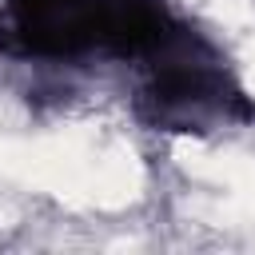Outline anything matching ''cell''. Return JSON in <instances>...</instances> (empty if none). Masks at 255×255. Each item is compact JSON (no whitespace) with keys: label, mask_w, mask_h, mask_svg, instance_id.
Here are the masks:
<instances>
[{"label":"cell","mask_w":255,"mask_h":255,"mask_svg":"<svg viewBox=\"0 0 255 255\" xmlns=\"http://www.w3.org/2000/svg\"><path fill=\"white\" fill-rule=\"evenodd\" d=\"M108 48V0H0V52L32 64H80Z\"/></svg>","instance_id":"2"},{"label":"cell","mask_w":255,"mask_h":255,"mask_svg":"<svg viewBox=\"0 0 255 255\" xmlns=\"http://www.w3.org/2000/svg\"><path fill=\"white\" fill-rule=\"evenodd\" d=\"M135 72V116L155 131L207 135L255 120V104L231 76L223 52L187 20Z\"/></svg>","instance_id":"1"}]
</instances>
